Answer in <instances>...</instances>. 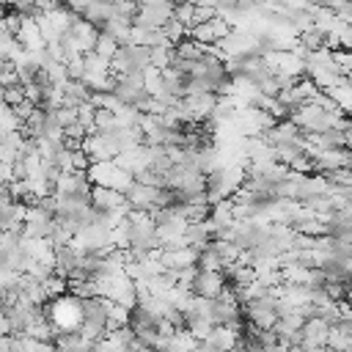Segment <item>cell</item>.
I'll use <instances>...</instances> for the list:
<instances>
[{"instance_id": "4", "label": "cell", "mask_w": 352, "mask_h": 352, "mask_svg": "<svg viewBox=\"0 0 352 352\" xmlns=\"http://www.w3.org/2000/svg\"><path fill=\"white\" fill-rule=\"evenodd\" d=\"M226 289H228V283H226L223 272H204V270H198V275H195V280L190 286V294L192 297H204V300H220L226 294Z\"/></svg>"}, {"instance_id": "3", "label": "cell", "mask_w": 352, "mask_h": 352, "mask_svg": "<svg viewBox=\"0 0 352 352\" xmlns=\"http://www.w3.org/2000/svg\"><path fill=\"white\" fill-rule=\"evenodd\" d=\"M231 33H234V28H231V22L223 19V16H214L212 22H204V25H195V28L187 30V36L195 38L198 44H204V47H214V44H220L223 38H228Z\"/></svg>"}, {"instance_id": "1", "label": "cell", "mask_w": 352, "mask_h": 352, "mask_svg": "<svg viewBox=\"0 0 352 352\" xmlns=\"http://www.w3.org/2000/svg\"><path fill=\"white\" fill-rule=\"evenodd\" d=\"M148 50L146 47H132V44H121L118 52L110 60V74H132V72H146L151 69L148 63Z\"/></svg>"}, {"instance_id": "10", "label": "cell", "mask_w": 352, "mask_h": 352, "mask_svg": "<svg viewBox=\"0 0 352 352\" xmlns=\"http://www.w3.org/2000/svg\"><path fill=\"white\" fill-rule=\"evenodd\" d=\"M289 352H308V349H305V346H292Z\"/></svg>"}, {"instance_id": "2", "label": "cell", "mask_w": 352, "mask_h": 352, "mask_svg": "<svg viewBox=\"0 0 352 352\" xmlns=\"http://www.w3.org/2000/svg\"><path fill=\"white\" fill-rule=\"evenodd\" d=\"M173 8L176 6H168V3H143V6H138L132 25L143 28V30H162L173 19Z\"/></svg>"}, {"instance_id": "9", "label": "cell", "mask_w": 352, "mask_h": 352, "mask_svg": "<svg viewBox=\"0 0 352 352\" xmlns=\"http://www.w3.org/2000/svg\"><path fill=\"white\" fill-rule=\"evenodd\" d=\"M6 14H8V8H6V6H0V22L6 19Z\"/></svg>"}, {"instance_id": "5", "label": "cell", "mask_w": 352, "mask_h": 352, "mask_svg": "<svg viewBox=\"0 0 352 352\" xmlns=\"http://www.w3.org/2000/svg\"><path fill=\"white\" fill-rule=\"evenodd\" d=\"M212 242H214V236H212L209 223H190V226H187V231H184V245H187V248H192L195 253H201V250H206Z\"/></svg>"}, {"instance_id": "8", "label": "cell", "mask_w": 352, "mask_h": 352, "mask_svg": "<svg viewBox=\"0 0 352 352\" xmlns=\"http://www.w3.org/2000/svg\"><path fill=\"white\" fill-rule=\"evenodd\" d=\"M0 352H14V336H0Z\"/></svg>"}, {"instance_id": "7", "label": "cell", "mask_w": 352, "mask_h": 352, "mask_svg": "<svg viewBox=\"0 0 352 352\" xmlns=\"http://www.w3.org/2000/svg\"><path fill=\"white\" fill-rule=\"evenodd\" d=\"M8 107H16V104H22L25 102V85L22 82H16V85H11V88H6V99H3Z\"/></svg>"}, {"instance_id": "6", "label": "cell", "mask_w": 352, "mask_h": 352, "mask_svg": "<svg viewBox=\"0 0 352 352\" xmlns=\"http://www.w3.org/2000/svg\"><path fill=\"white\" fill-rule=\"evenodd\" d=\"M118 41L116 38H110V36H104V33H99V38H96V47H94V52L96 55H102V58H107V60H113V55L118 52Z\"/></svg>"}]
</instances>
